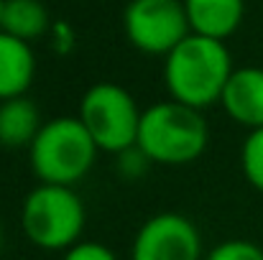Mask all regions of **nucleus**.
Listing matches in <instances>:
<instances>
[{
    "mask_svg": "<svg viewBox=\"0 0 263 260\" xmlns=\"http://www.w3.org/2000/svg\"><path fill=\"white\" fill-rule=\"evenodd\" d=\"M233 72V56L225 41L189 33L166 56L164 82L172 99L194 110H204L220 102Z\"/></svg>",
    "mask_w": 263,
    "mask_h": 260,
    "instance_id": "f257e3e1",
    "label": "nucleus"
},
{
    "mask_svg": "<svg viewBox=\"0 0 263 260\" xmlns=\"http://www.w3.org/2000/svg\"><path fill=\"white\" fill-rule=\"evenodd\" d=\"M210 143V125L202 110L176 99L156 102L141 115L138 148L161 166H186L197 161Z\"/></svg>",
    "mask_w": 263,
    "mask_h": 260,
    "instance_id": "f03ea898",
    "label": "nucleus"
},
{
    "mask_svg": "<svg viewBox=\"0 0 263 260\" xmlns=\"http://www.w3.org/2000/svg\"><path fill=\"white\" fill-rule=\"evenodd\" d=\"M97 151L100 148L95 146L82 120L77 115H62L44 123L28 148V158L41 184L74 186L92 171Z\"/></svg>",
    "mask_w": 263,
    "mask_h": 260,
    "instance_id": "7ed1b4c3",
    "label": "nucleus"
},
{
    "mask_svg": "<svg viewBox=\"0 0 263 260\" xmlns=\"http://www.w3.org/2000/svg\"><path fill=\"white\" fill-rule=\"evenodd\" d=\"M85 204L74 186L39 184L31 189L21 207V230L31 245L41 250H69L82 243Z\"/></svg>",
    "mask_w": 263,
    "mask_h": 260,
    "instance_id": "20e7f679",
    "label": "nucleus"
},
{
    "mask_svg": "<svg viewBox=\"0 0 263 260\" xmlns=\"http://www.w3.org/2000/svg\"><path fill=\"white\" fill-rule=\"evenodd\" d=\"M141 115L133 94L120 85L97 82L82 94L77 117L87 128L95 146L107 153H123L138 143Z\"/></svg>",
    "mask_w": 263,
    "mask_h": 260,
    "instance_id": "39448f33",
    "label": "nucleus"
},
{
    "mask_svg": "<svg viewBox=\"0 0 263 260\" xmlns=\"http://www.w3.org/2000/svg\"><path fill=\"white\" fill-rule=\"evenodd\" d=\"M123 26L138 51L156 56H169L192 33L186 8L179 0H130Z\"/></svg>",
    "mask_w": 263,
    "mask_h": 260,
    "instance_id": "423d86ee",
    "label": "nucleus"
},
{
    "mask_svg": "<svg viewBox=\"0 0 263 260\" xmlns=\"http://www.w3.org/2000/svg\"><path fill=\"white\" fill-rule=\"evenodd\" d=\"M130 260H204L202 235L197 225L179 212L154 214L138 227Z\"/></svg>",
    "mask_w": 263,
    "mask_h": 260,
    "instance_id": "0eeeda50",
    "label": "nucleus"
},
{
    "mask_svg": "<svg viewBox=\"0 0 263 260\" xmlns=\"http://www.w3.org/2000/svg\"><path fill=\"white\" fill-rule=\"evenodd\" d=\"M222 110L238 125L251 130L263 128V69L243 67L235 69L220 97Z\"/></svg>",
    "mask_w": 263,
    "mask_h": 260,
    "instance_id": "6e6552de",
    "label": "nucleus"
},
{
    "mask_svg": "<svg viewBox=\"0 0 263 260\" xmlns=\"http://www.w3.org/2000/svg\"><path fill=\"white\" fill-rule=\"evenodd\" d=\"M189 28L197 36L225 41L243 21V0H184Z\"/></svg>",
    "mask_w": 263,
    "mask_h": 260,
    "instance_id": "1a4fd4ad",
    "label": "nucleus"
},
{
    "mask_svg": "<svg viewBox=\"0 0 263 260\" xmlns=\"http://www.w3.org/2000/svg\"><path fill=\"white\" fill-rule=\"evenodd\" d=\"M36 59L26 41L0 31V102L23 97L33 82Z\"/></svg>",
    "mask_w": 263,
    "mask_h": 260,
    "instance_id": "9d476101",
    "label": "nucleus"
},
{
    "mask_svg": "<svg viewBox=\"0 0 263 260\" xmlns=\"http://www.w3.org/2000/svg\"><path fill=\"white\" fill-rule=\"evenodd\" d=\"M41 128V112L26 94L0 102V148H31Z\"/></svg>",
    "mask_w": 263,
    "mask_h": 260,
    "instance_id": "9b49d317",
    "label": "nucleus"
},
{
    "mask_svg": "<svg viewBox=\"0 0 263 260\" xmlns=\"http://www.w3.org/2000/svg\"><path fill=\"white\" fill-rule=\"evenodd\" d=\"M49 10L41 0H5L0 13V31L18 41H36L49 31Z\"/></svg>",
    "mask_w": 263,
    "mask_h": 260,
    "instance_id": "f8f14e48",
    "label": "nucleus"
},
{
    "mask_svg": "<svg viewBox=\"0 0 263 260\" xmlns=\"http://www.w3.org/2000/svg\"><path fill=\"white\" fill-rule=\"evenodd\" d=\"M240 169L246 181L263 194V128L251 130L240 148Z\"/></svg>",
    "mask_w": 263,
    "mask_h": 260,
    "instance_id": "ddd939ff",
    "label": "nucleus"
},
{
    "mask_svg": "<svg viewBox=\"0 0 263 260\" xmlns=\"http://www.w3.org/2000/svg\"><path fill=\"white\" fill-rule=\"evenodd\" d=\"M204 260H263V248L251 240H225L215 245Z\"/></svg>",
    "mask_w": 263,
    "mask_h": 260,
    "instance_id": "4468645a",
    "label": "nucleus"
},
{
    "mask_svg": "<svg viewBox=\"0 0 263 260\" xmlns=\"http://www.w3.org/2000/svg\"><path fill=\"white\" fill-rule=\"evenodd\" d=\"M115 158H118V161H115V169L120 173V178H125V181H138L141 176H146V171H148L151 164H154L138 146H133V148L118 153Z\"/></svg>",
    "mask_w": 263,
    "mask_h": 260,
    "instance_id": "2eb2a0df",
    "label": "nucleus"
},
{
    "mask_svg": "<svg viewBox=\"0 0 263 260\" xmlns=\"http://www.w3.org/2000/svg\"><path fill=\"white\" fill-rule=\"evenodd\" d=\"M62 260H118V255H115L107 245H102V243L82 240V243H77L74 248H69Z\"/></svg>",
    "mask_w": 263,
    "mask_h": 260,
    "instance_id": "dca6fc26",
    "label": "nucleus"
},
{
    "mask_svg": "<svg viewBox=\"0 0 263 260\" xmlns=\"http://www.w3.org/2000/svg\"><path fill=\"white\" fill-rule=\"evenodd\" d=\"M0 260H3V227H0Z\"/></svg>",
    "mask_w": 263,
    "mask_h": 260,
    "instance_id": "f3484780",
    "label": "nucleus"
},
{
    "mask_svg": "<svg viewBox=\"0 0 263 260\" xmlns=\"http://www.w3.org/2000/svg\"><path fill=\"white\" fill-rule=\"evenodd\" d=\"M3 3H5V0H0V13H3Z\"/></svg>",
    "mask_w": 263,
    "mask_h": 260,
    "instance_id": "a211bd4d",
    "label": "nucleus"
},
{
    "mask_svg": "<svg viewBox=\"0 0 263 260\" xmlns=\"http://www.w3.org/2000/svg\"><path fill=\"white\" fill-rule=\"evenodd\" d=\"M3 260H5V258H3Z\"/></svg>",
    "mask_w": 263,
    "mask_h": 260,
    "instance_id": "6ab92c4d",
    "label": "nucleus"
}]
</instances>
